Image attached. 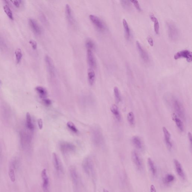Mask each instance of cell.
Segmentation results:
<instances>
[{
  "instance_id": "22",
  "label": "cell",
  "mask_w": 192,
  "mask_h": 192,
  "mask_svg": "<svg viewBox=\"0 0 192 192\" xmlns=\"http://www.w3.org/2000/svg\"><path fill=\"white\" fill-rule=\"evenodd\" d=\"M110 110L116 120L118 121H120L121 119V115L118 106L116 105L113 104L110 108Z\"/></svg>"
},
{
  "instance_id": "1",
  "label": "cell",
  "mask_w": 192,
  "mask_h": 192,
  "mask_svg": "<svg viewBox=\"0 0 192 192\" xmlns=\"http://www.w3.org/2000/svg\"><path fill=\"white\" fill-rule=\"evenodd\" d=\"M82 167L85 173L90 177L94 176V168L93 160L89 157L85 158L83 162Z\"/></svg>"
},
{
  "instance_id": "25",
  "label": "cell",
  "mask_w": 192,
  "mask_h": 192,
  "mask_svg": "<svg viewBox=\"0 0 192 192\" xmlns=\"http://www.w3.org/2000/svg\"><path fill=\"white\" fill-rule=\"evenodd\" d=\"M132 143L137 148L141 150L143 147L142 141L141 138L138 136H135L132 138Z\"/></svg>"
},
{
  "instance_id": "31",
  "label": "cell",
  "mask_w": 192,
  "mask_h": 192,
  "mask_svg": "<svg viewBox=\"0 0 192 192\" xmlns=\"http://www.w3.org/2000/svg\"><path fill=\"white\" fill-rule=\"evenodd\" d=\"M14 54H15L16 63L17 64H19L21 62L23 56L22 51L20 48H17L15 49Z\"/></svg>"
},
{
  "instance_id": "33",
  "label": "cell",
  "mask_w": 192,
  "mask_h": 192,
  "mask_svg": "<svg viewBox=\"0 0 192 192\" xmlns=\"http://www.w3.org/2000/svg\"><path fill=\"white\" fill-rule=\"evenodd\" d=\"M114 93L117 103H119L121 101L122 98L120 91L117 87L115 86L114 88Z\"/></svg>"
},
{
  "instance_id": "38",
  "label": "cell",
  "mask_w": 192,
  "mask_h": 192,
  "mask_svg": "<svg viewBox=\"0 0 192 192\" xmlns=\"http://www.w3.org/2000/svg\"><path fill=\"white\" fill-rule=\"evenodd\" d=\"M9 174L10 179L12 182H14L15 181V176L14 169L11 168H10L9 170Z\"/></svg>"
},
{
  "instance_id": "20",
  "label": "cell",
  "mask_w": 192,
  "mask_h": 192,
  "mask_svg": "<svg viewBox=\"0 0 192 192\" xmlns=\"http://www.w3.org/2000/svg\"><path fill=\"white\" fill-rule=\"evenodd\" d=\"M88 81L90 85H93L95 81L96 75L94 70L89 68L88 70Z\"/></svg>"
},
{
  "instance_id": "17",
  "label": "cell",
  "mask_w": 192,
  "mask_h": 192,
  "mask_svg": "<svg viewBox=\"0 0 192 192\" xmlns=\"http://www.w3.org/2000/svg\"><path fill=\"white\" fill-rule=\"evenodd\" d=\"M42 180V189L44 192H49V178L45 169L43 170L41 172Z\"/></svg>"
},
{
  "instance_id": "15",
  "label": "cell",
  "mask_w": 192,
  "mask_h": 192,
  "mask_svg": "<svg viewBox=\"0 0 192 192\" xmlns=\"http://www.w3.org/2000/svg\"><path fill=\"white\" fill-rule=\"evenodd\" d=\"M87 59L89 68H95L97 66V62L95 57L92 50H87Z\"/></svg>"
},
{
  "instance_id": "12",
  "label": "cell",
  "mask_w": 192,
  "mask_h": 192,
  "mask_svg": "<svg viewBox=\"0 0 192 192\" xmlns=\"http://www.w3.org/2000/svg\"><path fill=\"white\" fill-rule=\"evenodd\" d=\"M45 61L49 74L51 76H55V67L52 59L49 56L46 55L45 57Z\"/></svg>"
},
{
  "instance_id": "18",
  "label": "cell",
  "mask_w": 192,
  "mask_h": 192,
  "mask_svg": "<svg viewBox=\"0 0 192 192\" xmlns=\"http://www.w3.org/2000/svg\"><path fill=\"white\" fill-rule=\"evenodd\" d=\"M163 130L166 145L167 148L169 150H170L173 147V144L172 141H171L170 134L165 127H163Z\"/></svg>"
},
{
  "instance_id": "13",
  "label": "cell",
  "mask_w": 192,
  "mask_h": 192,
  "mask_svg": "<svg viewBox=\"0 0 192 192\" xmlns=\"http://www.w3.org/2000/svg\"><path fill=\"white\" fill-rule=\"evenodd\" d=\"M89 17L91 21L98 29L100 30H103L104 29V24L99 17L93 14H90L89 15Z\"/></svg>"
},
{
  "instance_id": "49",
  "label": "cell",
  "mask_w": 192,
  "mask_h": 192,
  "mask_svg": "<svg viewBox=\"0 0 192 192\" xmlns=\"http://www.w3.org/2000/svg\"><path fill=\"white\" fill-rule=\"evenodd\" d=\"M1 80H0V84H1Z\"/></svg>"
},
{
  "instance_id": "43",
  "label": "cell",
  "mask_w": 192,
  "mask_h": 192,
  "mask_svg": "<svg viewBox=\"0 0 192 192\" xmlns=\"http://www.w3.org/2000/svg\"><path fill=\"white\" fill-rule=\"evenodd\" d=\"M43 103L47 106H50L52 104V102L51 100L49 98H45L42 99Z\"/></svg>"
},
{
  "instance_id": "7",
  "label": "cell",
  "mask_w": 192,
  "mask_h": 192,
  "mask_svg": "<svg viewBox=\"0 0 192 192\" xmlns=\"http://www.w3.org/2000/svg\"><path fill=\"white\" fill-rule=\"evenodd\" d=\"M53 160L55 170L58 175H61L63 173V168L59 157L56 153L53 154Z\"/></svg>"
},
{
  "instance_id": "8",
  "label": "cell",
  "mask_w": 192,
  "mask_h": 192,
  "mask_svg": "<svg viewBox=\"0 0 192 192\" xmlns=\"http://www.w3.org/2000/svg\"><path fill=\"white\" fill-rule=\"evenodd\" d=\"M60 149L63 154H68L76 150V146L71 143L63 141L60 144Z\"/></svg>"
},
{
  "instance_id": "24",
  "label": "cell",
  "mask_w": 192,
  "mask_h": 192,
  "mask_svg": "<svg viewBox=\"0 0 192 192\" xmlns=\"http://www.w3.org/2000/svg\"><path fill=\"white\" fill-rule=\"evenodd\" d=\"M148 164L152 175L153 176L155 177L157 174V170L154 161L150 158H148Z\"/></svg>"
},
{
  "instance_id": "37",
  "label": "cell",
  "mask_w": 192,
  "mask_h": 192,
  "mask_svg": "<svg viewBox=\"0 0 192 192\" xmlns=\"http://www.w3.org/2000/svg\"><path fill=\"white\" fill-rule=\"evenodd\" d=\"M122 6L124 9L127 10H129L131 8V4L130 1L127 0H123L120 1Z\"/></svg>"
},
{
  "instance_id": "6",
  "label": "cell",
  "mask_w": 192,
  "mask_h": 192,
  "mask_svg": "<svg viewBox=\"0 0 192 192\" xmlns=\"http://www.w3.org/2000/svg\"><path fill=\"white\" fill-rule=\"evenodd\" d=\"M70 173L74 186L77 188L79 187L81 184V180L76 168L74 167H71L70 168Z\"/></svg>"
},
{
  "instance_id": "45",
  "label": "cell",
  "mask_w": 192,
  "mask_h": 192,
  "mask_svg": "<svg viewBox=\"0 0 192 192\" xmlns=\"http://www.w3.org/2000/svg\"><path fill=\"white\" fill-rule=\"evenodd\" d=\"M38 124L40 129H41L43 128V121L42 119H39L38 120Z\"/></svg>"
},
{
  "instance_id": "41",
  "label": "cell",
  "mask_w": 192,
  "mask_h": 192,
  "mask_svg": "<svg viewBox=\"0 0 192 192\" xmlns=\"http://www.w3.org/2000/svg\"><path fill=\"white\" fill-rule=\"evenodd\" d=\"M130 2L133 3L135 7L136 8L137 10L139 11H142V9L141 8V6H140L138 1H136V0H133V1H131Z\"/></svg>"
},
{
  "instance_id": "34",
  "label": "cell",
  "mask_w": 192,
  "mask_h": 192,
  "mask_svg": "<svg viewBox=\"0 0 192 192\" xmlns=\"http://www.w3.org/2000/svg\"><path fill=\"white\" fill-rule=\"evenodd\" d=\"M127 120L129 124L132 127L134 126L135 124V116L134 114L131 111L127 115Z\"/></svg>"
},
{
  "instance_id": "30",
  "label": "cell",
  "mask_w": 192,
  "mask_h": 192,
  "mask_svg": "<svg viewBox=\"0 0 192 192\" xmlns=\"http://www.w3.org/2000/svg\"><path fill=\"white\" fill-rule=\"evenodd\" d=\"M150 17L151 20L154 22V31L157 34L159 33V23L157 19L155 17L154 14H150Z\"/></svg>"
},
{
  "instance_id": "26",
  "label": "cell",
  "mask_w": 192,
  "mask_h": 192,
  "mask_svg": "<svg viewBox=\"0 0 192 192\" xmlns=\"http://www.w3.org/2000/svg\"><path fill=\"white\" fill-rule=\"evenodd\" d=\"M26 126L29 131L34 130V126L32 122V118L30 114L28 112L27 113L26 116Z\"/></svg>"
},
{
  "instance_id": "10",
  "label": "cell",
  "mask_w": 192,
  "mask_h": 192,
  "mask_svg": "<svg viewBox=\"0 0 192 192\" xmlns=\"http://www.w3.org/2000/svg\"><path fill=\"white\" fill-rule=\"evenodd\" d=\"M28 22L30 26L35 33L39 35L42 33V28L35 19L30 18L29 19Z\"/></svg>"
},
{
  "instance_id": "46",
  "label": "cell",
  "mask_w": 192,
  "mask_h": 192,
  "mask_svg": "<svg viewBox=\"0 0 192 192\" xmlns=\"http://www.w3.org/2000/svg\"><path fill=\"white\" fill-rule=\"evenodd\" d=\"M147 41L149 44L151 46H153L154 45V41L153 39L151 37H149L147 38Z\"/></svg>"
},
{
  "instance_id": "39",
  "label": "cell",
  "mask_w": 192,
  "mask_h": 192,
  "mask_svg": "<svg viewBox=\"0 0 192 192\" xmlns=\"http://www.w3.org/2000/svg\"><path fill=\"white\" fill-rule=\"evenodd\" d=\"M19 161L17 158H14L13 159L11 162V167L13 169H16L19 167Z\"/></svg>"
},
{
  "instance_id": "19",
  "label": "cell",
  "mask_w": 192,
  "mask_h": 192,
  "mask_svg": "<svg viewBox=\"0 0 192 192\" xmlns=\"http://www.w3.org/2000/svg\"><path fill=\"white\" fill-rule=\"evenodd\" d=\"M65 13L66 18L68 23L70 24H73L74 23V19L71 6L68 4H67L65 6Z\"/></svg>"
},
{
  "instance_id": "4",
  "label": "cell",
  "mask_w": 192,
  "mask_h": 192,
  "mask_svg": "<svg viewBox=\"0 0 192 192\" xmlns=\"http://www.w3.org/2000/svg\"><path fill=\"white\" fill-rule=\"evenodd\" d=\"M92 137L94 143L97 145H101L103 141V136L100 129L95 127L92 130Z\"/></svg>"
},
{
  "instance_id": "48",
  "label": "cell",
  "mask_w": 192,
  "mask_h": 192,
  "mask_svg": "<svg viewBox=\"0 0 192 192\" xmlns=\"http://www.w3.org/2000/svg\"><path fill=\"white\" fill-rule=\"evenodd\" d=\"M150 192H157L155 187L153 185H151L150 186Z\"/></svg>"
},
{
  "instance_id": "42",
  "label": "cell",
  "mask_w": 192,
  "mask_h": 192,
  "mask_svg": "<svg viewBox=\"0 0 192 192\" xmlns=\"http://www.w3.org/2000/svg\"><path fill=\"white\" fill-rule=\"evenodd\" d=\"M29 43L30 44L33 50H35L37 49V42L35 40H30Z\"/></svg>"
},
{
  "instance_id": "14",
  "label": "cell",
  "mask_w": 192,
  "mask_h": 192,
  "mask_svg": "<svg viewBox=\"0 0 192 192\" xmlns=\"http://www.w3.org/2000/svg\"><path fill=\"white\" fill-rule=\"evenodd\" d=\"M136 45L141 59L145 63H148L150 61V58L147 52L143 49L141 44L138 41L136 42Z\"/></svg>"
},
{
  "instance_id": "27",
  "label": "cell",
  "mask_w": 192,
  "mask_h": 192,
  "mask_svg": "<svg viewBox=\"0 0 192 192\" xmlns=\"http://www.w3.org/2000/svg\"><path fill=\"white\" fill-rule=\"evenodd\" d=\"M3 10L5 13L7 15L9 19L11 20H14V14L10 6H9L8 4L6 3L3 6Z\"/></svg>"
},
{
  "instance_id": "29",
  "label": "cell",
  "mask_w": 192,
  "mask_h": 192,
  "mask_svg": "<svg viewBox=\"0 0 192 192\" xmlns=\"http://www.w3.org/2000/svg\"><path fill=\"white\" fill-rule=\"evenodd\" d=\"M123 26H124L125 30V38L127 40H129L131 37V31L128 23L125 19H123L122 20Z\"/></svg>"
},
{
  "instance_id": "44",
  "label": "cell",
  "mask_w": 192,
  "mask_h": 192,
  "mask_svg": "<svg viewBox=\"0 0 192 192\" xmlns=\"http://www.w3.org/2000/svg\"><path fill=\"white\" fill-rule=\"evenodd\" d=\"M40 19H41V20H42V21L44 23L46 24L47 23V21L46 17L45 16V15L43 14H41V15H40Z\"/></svg>"
},
{
  "instance_id": "9",
  "label": "cell",
  "mask_w": 192,
  "mask_h": 192,
  "mask_svg": "<svg viewBox=\"0 0 192 192\" xmlns=\"http://www.w3.org/2000/svg\"><path fill=\"white\" fill-rule=\"evenodd\" d=\"M181 58H185L188 62H191L192 60L191 52L186 50H181L176 53L174 56L175 60Z\"/></svg>"
},
{
  "instance_id": "40",
  "label": "cell",
  "mask_w": 192,
  "mask_h": 192,
  "mask_svg": "<svg viewBox=\"0 0 192 192\" xmlns=\"http://www.w3.org/2000/svg\"><path fill=\"white\" fill-rule=\"evenodd\" d=\"M10 2H11L14 5L15 7L19 8L20 7L23 1H21V0H11L10 1Z\"/></svg>"
},
{
  "instance_id": "3",
  "label": "cell",
  "mask_w": 192,
  "mask_h": 192,
  "mask_svg": "<svg viewBox=\"0 0 192 192\" xmlns=\"http://www.w3.org/2000/svg\"><path fill=\"white\" fill-rule=\"evenodd\" d=\"M173 104L175 112L176 113V115L179 117L184 119L185 118V109L182 104L177 99H173Z\"/></svg>"
},
{
  "instance_id": "35",
  "label": "cell",
  "mask_w": 192,
  "mask_h": 192,
  "mask_svg": "<svg viewBox=\"0 0 192 192\" xmlns=\"http://www.w3.org/2000/svg\"><path fill=\"white\" fill-rule=\"evenodd\" d=\"M86 47L88 50H93L95 48V44L93 40L88 39L86 41Z\"/></svg>"
},
{
  "instance_id": "47",
  "label": "cell",
  "mask_w": 192,
  "mask_h": 192,
  "mask_svg": "<svg viewBox=\"0 0 192 192\" xmlns=\"http://www.w3.org/2000/svg\"><path fill=\"white\" fill-rule=\"evenodd\" d=\"M188 138H189V141L190 143L191 147V148L192 147V137L191 133L190 132H189L188 134Z\"/></svg>"
},
{
  "instance_id": "28",
  "label": "cell",
  "mask_w": 192,
  "mask_h": 192,
  "mask_svg": "<svg viewBox=\"0 0 192 192\" xmlns=\"http://www.w3.org/2000/svg\"><path fill=\"white\" fill-rule=\"evenodd\" d=\"M8 49V45L6 39L0 33V50L2 51H6Z\"/></svg>"
},
{
  "instance_id": "5",
  "label": "cell",
  "mask_w": 192,
  "mask_h": 192,
  "mask_svg": "<svg viewBox=\"0 0 192 192\" xmlns=\"http://www.w3.org/2000/svg\"><path fill=\"white\" fill-rule=\"evenodd\" d=\"M21 145L23 149L28 148L31 145L32 137L26 132L22 131L20 133Z\"/></svg>"
},
{
  "instance_id": "16",
  "label": "cell",
  "mask_w": 192,
  "mask_h": 192,
  "mask_svg": "<svg viewBox=\"0 0 192 192\" xmlns=\"http://www.w3.org/2000/svg\"><path fill=\"white\" fill-rule=\"evenodd\" d=\"M174 164L175 165V170L179 177L183 180L185 179L186 176L181 163L177 159H174Z\"/></svg>"
},
{
  "instance_id": "21",
  "label": "cell",
  "mask_w": 192,
  "mask_h": 192,
  "mask_svg": "<svg viewBox=\"0 0 192 192\" xmlns=\"http://www.w3.org/2000/svg\"><path fill=\"white\" fill-rule=\"evenodd\" d=\"M35 89L40 98L43 99L47 98V91L45 88L42 86H38L36 87Z\"/></svg>"
},
{
  "instance_id": "2",
  "label": "cell",
  "mask_w": 192,
  "mask_h": 192,
  "mask_svg": "<svg viewBox=\"0 0 192 192\" xmlns=\"http://www.w3.org/2000/svg\"><path fill=\"white\" fill-rule=\"evenodd\" d=\"M168 37L172 41H176L179 37L178 29L174 23L168 22L167 23Z\"/></svg>"
},
{
  "instance_id": "11",
  "label": "cell",
  "mask_w": 192,
  "mask_h": 192,
  "mask_svg": "<svg viewBox=\"0 0 192 192\" xmlns=\"http://www.w3.org/2000/svg\"><path fill=\"white\" fill-rule=\"evenodd\" d=\"M131 157L132 160L136 168L139 171L142 170L143 169V165L142 161L138 153L135 150L133 151L132 152Z\"/></svg>"
},
{
  "instance_id": "23",
  "label": "cell",
  "mask_w": 192,
  "mask_h": 192,
  "mask_svg": "<svg viewBox=\"0 0 192 192\" xmlns=\"http://www.w3.org/2000/svg\"><path fill=\"white\" fill-rule=\"evenodd\" d=\"M173 119L175 122L176 126L178 128L179 130L181 131H183L184 130V127L183 124L181 119L179 118L175 113H173L172 116Z\"/></svg>"
},
{
  "instance_id": "36",
  "label": "cell",
  "mask_w": 192,
  "mask_h": 192,
  "mask_svg": "<svg viewBox=\"0 0 192 192\" xmlns=\"http://www.w3.org/2000/svg\"><path fill=\"white\" fill-rule=\"evenodd\" d=\"M67 127H68L69 129L73 133L77 134L78 133L79 130H78L77 128L72 122L69 121L67 123Z\"/></svg>"
},
{
  "instance_id": "32",
  "label": "cell",
  "mask_w": 192,
  "mask_h": 192,
  "mask_svg": "<svg viewBox=\"0 0 192 192\" xmlns=\"http://www.w3.org/2000/svg\"><path fill=\"white\" fill-rule=\"evenodd\" d=\"M175 180V177L173 175L171 174H168L165 176L163 181L165 184H169L172 183Z\"/></svg>"
}]
</instances>
